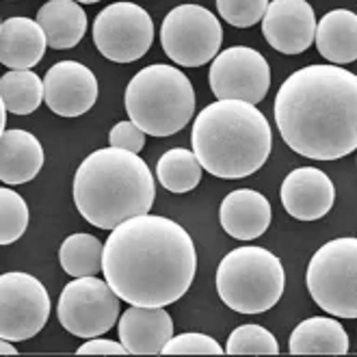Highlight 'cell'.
Instances as JSON below:
<instances>
[{
	"instance_id": "6da1fadb",
	"label": "cell",
	"mask_w": 357,
	"mask_h": 357,
	"mask_svg": "<svg viewBox=\"0 0 357 357\" xmlns=\"http://www.w3.org/2000/svg\"><path fill=\"white\" fill-rule=\"evenodd\" d=\"M197 271L191 234L176 221L139 215L123 221L104 243L102 273L130 305L167 307L186 295Z\"/></svg>"
},
{
	"instance_id": "7a4b0ae2",
	"label": "cell",
	"mask_w": 357,
	"mask_h": 357,
	"mask_svg": "<svg viewBox=\"0 0 357 357\" xmlns=\"http://www.w3.org/2000/svg\"><path fill=\"white\" fill-rule=\"evenodd\" d=\"M275 123L299 156H349L357 150V76L333 63L297 70L275 96Z\"/></svg>"
},
{
	"instance_id": "3957f363",
	"label": "cell",
	"mask_w": 357,
	"mask_h": 357,
	"mask_svg": "<svg viewBox=\"0 0 357 357\" xmlns=\"http://www.w3.org/2000/svg\"><path fill=\"white\" fill-rule=\"evenodd\" d=\"M72 191L82 219L100 229H115L132 217L148 215L156 199L154 176L145 160L113 145L80 162Z\"/></svg>"
},
{
	"instance_id": "277c9868",
	"label": "cell",
	"mask_w": 357,
	"mask_h": 357,
	"mask_svg": "<svg viewBox=\"0 0 357 357\" xmlns=\"http://www.w3.org/2000/svg\"><path fill=\"white\" fill-rule=\"evenodd\" d=\"M191 143L208 174L223 180H238L256 174L268 160L273 132L256 104L217 100L195 117Z\"/></svg>"
},
{
	"instance_id": "5b68a950",
	"label": "cell",
	"mask_w": 357,
	"mask_h": 357,
	"mask_svg": "<svg viewBox=\"0 0 357 357\" xmlns=\"http://www.w3.org/2000/svg\"><path fill=\"white\" fill-rule=\"evenodd\" d=\"M126 113L150 137H172L195 115V91L186 74L154 63L139 70L126 87Z\"/></svg>"
},
{
	"instance_id": "8992f818",
	"label": "cell",
	"mask_w": 357,
	"mask_h": 357,
	"mask_svg": "<svg viewBox=\"0 0 357 357\" xmlns=\"http://www.w3.org/2000/svg\"><path fill=\"white\" fill-rule=\"evenodd\" d=\"M284 266L280 258L264 247H236L217 268L219 297L229 310L238 314H262L278 305L284 295Z\"/></svg>"
},
{
	"instance_id": "52a82bcc",
	"label": "cell",
	"mask_w": 357,
	"mask_h": 357,
	"mask_svg": "<svg viewBox=\"0 0 357 357\" xmlns=\"http://www.w3.org/2000/svg\"><path fill=\"white\" fill-rule=\"evenodd\" d=\"M305 284L323 312L338 319H357V238L325 243L307 264Z\"/></svg>"
},
{
	"instance_id": "ba28073f",
	"label": "cell",
	"mask_w": 357,
	"mask_h": 357,
	"mask_svg": "<svg viewBox=\"0 0 357 357\" xmlns=\"http://www.w3.org/2000/svg\"><path fill=\"white\" fill-rule=\"evenodd\" d=\"M221 44L219 17L199 5L174 7L160 24V46L182 68L206 66L221 52Z\"/></svg>"
},
{
	"instance_id": "9c48e42d",
	"label": "cell",
	"mask_w": 357,
	"mask_h": 357,
	"mask_svg": "<svg viewBox=\"0 0 357 357\" xmlns=\"http://www.w3.org/2000/svg\"><path fill=\"white\" fill-rule=\"evenodd\" d=\"M119 297L107 280L76 278L63 288L56 317L61 327L78 338H98L115 327L119 319Z\"/></svg>"
},
{
	"instance_id": "30bf717a",
	"label": "cell",
	"mask_w": 357,
	"mask_h": 357,
	"mask_svg": "<svg viewBox=\"0 0 357 357\" xmlns=\"http://www.w3.org/2000/svg\"><path fill=\"white\" fill-rule=\"evenodd\" d=\"M93 44L109 61H139L154 44V22L150 13L135 3H113L96 17Z\"/></svg>"
},
{
	"instance_id": "8fae6325",
	"label": "cell",
	"mask_w": 357,
	"mask_h": 357,
	"mask_svg": "<svg viewBox=\"0 0 357 357\" xmlns=\"http://www.w3.org/2000/svg\"><path fill=\"white\" fill-rule=\"evenodd\" d=\"M46 286L29 273L11 271L0 278V335L22 342L37 335L50 319Z\"/></svg>"
},
{
	"instance_id": "7c38bea8",
	"label": "cell",
	"mask_w": 357,
	"mask_h": 357,
	"mask_svg": "<svg viewBox=\"0 0 357 357\" xmlns=\"http://www.w3.org/2000/svg\"><path fill=\"white\" fill-rule=\"evenodd\" d=\"M208 80L217 100H243L258 104L268 93L271 68L258 50L234 46L213 59Z\"/></svg>"
},
{
	"instance_id": "4fadbf2b",
	"label": "cell",
	"mask_w": 357,
	"mask_h": 357,
	"mask_svg": "<svg viewBox=\"0 0 357 357\" xmlns=\"http://www.w3.org/2000/svg\"><path fill=\"white\" fill-rule=\"evenodd\" d=\"M98 78L78 61H59L46 72L44 100L61 117H80L98 102Z\"/></svg>"
},
{
	"instance_id": "5bb4252c",
	"label": "cell",
	"mask_w": 357,
	"mask_h": 357,
	"mask_svg": "<svg viewBox=\"0 0 357 357\" xmlns=\"http://www.w3.org/2000/svg\"><path fill=\"white\" fill-rule=\"evenodd\" d=\"M317 15L307 0H271L262 17V35L282 54L305 52L317 37Z\"/></svg>"
},
{
	"instance_id": "9a60e30c",
	"label": "cell",
	"mask_w": 357,
	"mask_h": 357,
	"mask_svg": "<svg viewBox=\"0 0 357 357\" xmlns=\"http://www.w3.org/2000/svg\"><path fill=\"white\" fill-rule=\"evenodd\" d=\"M280 197L290 217L299 221H319L333 208L335 186L317 167H299L284 178Z\"/></svg>"
},
{
	"instance_id": "2e32d148",
	"label": "cell",
	"mask_w": 357,
	"mask_h": 357,
	"mask_svg": "<svg viewBox=\"0 0 357 357\" xmlns=\"http://www.w3.org/2000/svg\"><path fill=\"white\" fill-rule=\"evenodd\" d=\"M117 331L130 355H156L174 338V319L165 307L130 305L121 314Z\"/></svg>"
},
{
	"instance_id": "e0dca14e",
	"label": "cell",
	"mask_w": 357,
	"mask_h": 357,
	"mask_svg": "<svg viewBox=\"0 0 357 357\" xmlns=\"http://www.w3.org/2000/svg\"><path fill=\"white\" fill-rule=\"evenodd\" d=\"M273 219L268 199L251 188H238L225 195L219 208V221L225 232L236 241L260 238Z\"/></svg>"
},
{
	"instance_id": "ac0fdd59",
	"label": "cell",
	"mask_w": 357,
	"mask_h": 357,
	"mask_svg": "<svg viewBox=\"0 0 357 357\" xmlns=\"http://www.w3.org/2000/svg\"><path fill=\"white\" fill-rule=\"evenodd\" d=\"M48 46L37 20L9 17L0 24V61L9 70H33Z\"/></svg>"
},
{
	"instance_id": "d6986e66",
	"label": "cell",
	"mask_w": 357,
	"mask_h": 357,
	"mask_svg": "<svg viewBox=\"0 0 357 357\" xmlns=\"http://www.w3.org/2000/svg\"><path fill=\"white\" fill-rule=\"evenodd\" d=\"M44 167V148L26 130H3L0 135V180L26 184Z\"/></svg>"
},
{
	"instance_id": "ffe728a7",
	"label": "cell",
	"mask_w": 357,
	"mask_h": 357,
	"mask_svg": "<svg viewBox=\"0 0 357 357\" xmlns=\"http://www.w3.org/2000/svg\"><path fill=\"white\" fill-rule=\"evenodd\" d=\"M37 22L54 50H70L87 33V13L76 0H48L37 11Z\"/></svg>"
},
{
	"instance_id": "44dd1931",
	"label": "cell",
	"mask_w": 357,
	"mask_h": 357,
	"mask_svg": "<svg viewBox=\"0 0 357 357\" xmlns=\"http://www.w3.org/2000/svg\"><path fill=\"white\" fill-rule=\"evenodd\" d=\"M317 48L333 66L357 61V15L349 9H333L317 26Z\"/></svg>"
},
{
	"instance_id": "7402d4cb",
	"label": "cell",
	"mask_w": 357,
	"mask_h": 357,
	"mask_svg": "<svg viewBox=\"0 0 357 357\" xmlns=\"http://www.w3.org/2000/svg\"><path fill=\"white\" fill-rule=\"evenodd\" d=\"M288 351L292 355H347L349 335L335 319L312 317L292 331Z\"/></svg>"
},
{
	"instance_id": "603a6c76",
	"label": "cell",
	"mask_w": 357,
	"mask_h": 357,
	"mask_svg": "<svg viewBox=\"0 0 357 357\" xmlns=\"http://www.w3.org/2000/svg\"><path fill=\"white\" fill-rule=\"evenodd\" d=\"M0 100L13 115H31L44 102V80L31 70H11L0 78Z\"/></svg>"
},
{
	"instance_id": "cb8c5ba5",
	"label": "cell",
	"mask_w": 357,
	"mask_h": 357,
	"mask_svg": "<svg viewBox=\"0 0 357 357\" xmlns=\"http://www.w3.org/2000/svg\"><path fill=\"white\" fill-rule=\"evenodd\" d=\"M202 162L197 160L195 152L184 148L167 150L156 165L158 182L172 193H188L202 182Z\"/></svg>"
},
{
	"instance_id": "d4e9b609",
	"label": "cell",
	"mask_w": 357,
	"mask_h": 357,
	"mask_svg": "<svg viewBox=\"0 0 357 357\" xmlns=\"http://www.w3.org/2000/svg\"><path fill=\"white\" fill-rule=\"evenodd\" d=\"M104 245L91 234H72L59 249V262L70 278H91L102 271Z\"/></svg>"
},
{
	"instance_id": "484cf974",
	"label": "cell",
	"mask_w": 357,
	"mask_h": 357,
	"mask_svg": "<svg viewBox=\"0 0 357 357\" xmlns=\"http://www.w3.org/2000/svg\"><path fill=\"white\" fill-rule=\"evenodd\" d=\"M31 221L29 206L11 188H0V245H11L24 236Z\"/></svg>"
},
{
	"instance_id": "4316f807",
	"label": "cell",
	"mask_w": 357,
	"mask_h": 357,
	"mask_svg": "<svg viewBox=\"0 0 357 357\" xmlns=\"http://www.w3.org/2000/svg\"><path fill=\"white\" fill-rule=\"evenodd\" d=\"M225 353L229 355H278V338L262 325H241L229 333Z\"/></svg>"
},
{
	"instance_id": "83f0119b",
	"label": "cell",
	"mask_w": 357,
	"mask_h": 357,
	"mask_svg": "<svg viewBox=\"0 0 357 357\" xmlns=\"http://www.w3.org/2000/svg\"><path fill=\"white\" fill-rule=\"evenodd\" d=\"M219 15L236 29L258 24L268 9V0H217Z\"/></svg>"
},
{
	"instance_id": "f1b7e54d",
	"label": "cell",
	"mask_w": 357,
	"mask_h": 357,
	"mask_svg": "<svg viewBox=\"0 0 357 357\" xmlns=\"http://www.w3.org/2000/svg\"><path fill=\"white\" fill-rule=\"evenodd\" d=\"M225 349L206 333H180L165 344L162 355H221Z\"/></svg>"
},
{
	"instance_id": "f546056e",
	"label": "cell",
	"mask_w": 357,
	"mask_h": 357,
	"mask_svg": "<svg viewBox=\"0 0 357 357\" xmlns=\"http://www.w3.org/2000/svg\"><path fill=\"white\" fill-rule=\"evenodd\" d=\"M109 141H111L113 148L139 154L143 150V145H145V132L139 128L135 121H119L111 128Z\"/></svg>"
},
{
	"instance_id": "4dcf8cb0",
	"label": "cell",
	"mask_w": 357,
	"mask_h": 357,
	"mask_svg": "<svg viewBox=\"0 0 357 357\" xmlns=\"http://www.w3.org/2000/svg\"><path fill=\"white\" fill-rule=\"evenodd\" d=\"M76 353L78 355H128V349H126L121 342H115V340L89 338L85 344L78 347Z\"/></svg>"
},
{
	"instance_id": "1f68e13d",
	"label": "cell",
	"mask_w": 357,
	"mask_h": 357,
	"mask_svg": "<svg viewBox=\"0 0 357 357\" xmlns=\"http://www.w3.org/2000/svg\"><path fill=\"white\" fill-rule=\"evenodd\" d=\"M0 353H3V355H15L17 351H15V347H11V340H5L3 338V342H0Z\"/></svg>"
},
{
	"instance_id": "d6a6232c",
	"label": "cell",
	"mask_w": 357,
	"mask_h": 357,
	"mask_svg": "<svg viewBox=\"0 0 357 357\" xmlns=\"http://www.w3.org/2000/svg\"><path fill=\"white\" fill-rule=\"evenodd\" d=\"M76 3H85V5H93V3H100V0H76Z\"/></svg>"
}]
</instances>
